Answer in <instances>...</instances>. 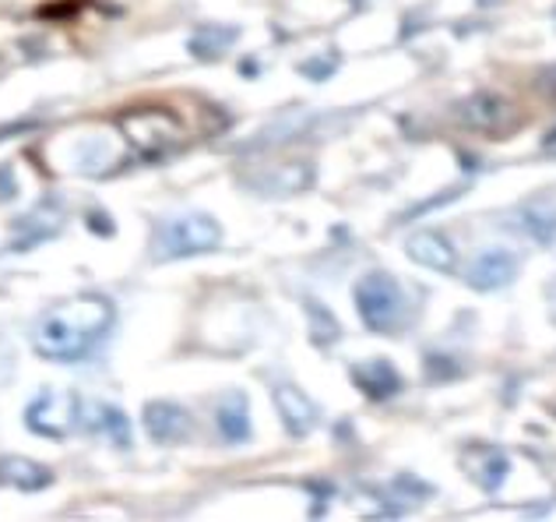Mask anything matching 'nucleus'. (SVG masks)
Returning a JSON list of instances; mask_svg holds the SVG:
<instances>
[{"instance_id": "1", "label": "nucleus", "mask_w": 556, "mask_h": 522, "mask_svg": "<svg viewBox=\"0 0 556 522\" xmlns=\"http://www.w3.org/2000/svg\"><path fill=\"white\" fill-rule=\"evenodd\" d=\"M113 325V303L106 297H78L50 308L33 328V346L39 357L56 364L85 360L106 339Z\"/></svg>"}, {"instance_id": "2", "label": "nucleus", "mask_w": 556, "mask_h": 522, "mask_svg": "<svg viewBox=\"0 0 556 522\" xmlns=\"http://www.w3.org/2000/svg\"><path fill=\"white\" fill-rule=\"evenodd\" d=\"M223 244V229L204 212H187V215H169L155 226L152 237V258L155 261H173V258H190L215 251Z\"/></svg>"}, {"instance_id": "3", "label": "nucleus", "mask_w": 556, "mask_h": 522, "mask_svg": "<svg viewBox=\"0 0 556 522\" xmlns=\"http://www.w3.org/2000/svg\"><path fill=\"white\" fill-rule=\"evenodd\" d=\"M356 311L374 332H399L408 314L402 283L388 272H367L356 286Z\"/></svg>"}, {"instance_id": "4", "label": "nucleus", "mask_w": 556, "mask_h": 522, "mask_svg": "<svg viewBox=\"0 0 556 522\" xmlns=\"http://www.w3.org/2000/svg\"><path fill=\"white\" fill-rule=\"evenodd\" d=\"M85 410H89V399L75 396V391H42L39 399L28 402L25 420L42 438L61 442L71 434H85Z\"/></svg>"}, {"instance_id": "5", "label": "nucleus", "mask_w": 556, "mask_h": 522, "mask_svg": "<svg viewBox=\"0 0 556 522\" xmlns=\"http://www.w3.org/2000/svg\"><path fill=\"white\" fill-rule=\"evenodd\" d=\"M124 135L144 156H166L184 145V124L163 107H141L124 113Z\"/></svg>"}, {"instance_id": "6", "label": "nucleus", "mask_w": 556, "mask_h": 522, "mask_svg": "<svg viewBox=\"0 0 556 522\" xmlns=\"http://www.w3.org/2000/svg\"><path fill=\"white\" fill-rule=\"evenodd\" d=\"M458 117L465 127L482 130V135H504V130L515 124V110H510L507 99L482 92V96L465 99V103L458 107Z\"/></svg>"}, {"instance_id": "7", "label": "nucleus", "mask_w": 556, "mask_h": 522, "mask_svg": "<svg viewBox=\"0 0 556 522\" xmlns=\"http://www.w3.org/2000/svg\"><path fill=\"white\" fill-rule=\"evenodd\" d=\"M144 431H149L155 442L177 445L194 434V420H190V413L177 402H149L144 406Z\"/></svg>"}, {"instance_id": "8", "label": "nucleus", "mask_w": 556, "mask_h": 522, "mask_svg": "<svg viewBox=\"0 0 556 522\" xmlns=\"http://www.w3.org/2000/svg\"><path fill=\"white\" fill-rule=\"evenodd\" d=\"M405 251H408V258L419 261V265L430 272H455L458 269V248L444 234H437V229H419V234H413L405 244Z\"/></svg>"}, {"instance_id": "9", "label": "nucleus", "mask_w": 556, "mask_h": 522, "mask_svg": "<svg viewBox=\"0 0 556 522\" xmlns=\"http://www.w3.org/2000/svg\"><path fill=\"white\" fill-rule=\"evenodd\" d=\"M271 399H275V406H278V417L286 420L289 434H296V438H303V434H311V431L317 427L320 413H317L314 399L306 396L303 388H296V385H275Z\"/></svg>"}, {"instance_id": "10", "label": "nucleus", "mask_w": 556, "mask_h": 522, "mask_svg": "<svg viewBox=\"0 0 556 522\" xmlns=\"http://www.w3.org/2000/svg\"><path fill=\"white\" fill-rule=\"evenodd\" d=\"M515 272H518L515 254L486 251V254H479L472 261V269H468L465 283L472 286V289H501V286H507L510 279H515Z\"/></svg>"}, {"instance_id": "11", "label": "nucleus", "mask_w": 556, "mask_h": 522, "mask_svg": "<svg viewBox=\"0 0 556 522\" xmlns=\"http://www.w3.org/2000/svg\"><path fill=\"white\" fill-rule=\"evenodd\" d=\"M0 484H8L14 490H25V495H33V490H42L53 484V473L42 467L36 459H25V456H4L0 459Z\"/></svg>"}, {"instance_id": "12", "label": "nucleus", "mask_w": 556, "mask_h": 522, "mask_svg": "<svg viewBox=\"0 0 556 522\" xmlns=\"http://www.w3.org/2000/svg\"><path fill=\"white\" fill-rule=\"evenodd\" d=\"M215 424H218V431H223V438L232 445L251 438V417H247L243 396H226L223 406H218V413H215Z\"/></svg>"}, {"instance_id": "13", "label": "nucleus", "mask_w": 556, "mask_h": 522, "mask_svg": "<svg viewBox=\"0 0 556 522\" xmlns=\"http://www.w3.org/2000/svg\"><path fill=\"white\" fill-rule=\"evenodd\" d=\"M359 382L363 388L370 391V396H391V391H399V374H394L388 364H370L359 371Z\"/></svg>"}, {"instance_id": "14", "label": "nucleus", "mask_w": 556, "mask_h": 522, "mask_svg": "<svg viewBox=\"0 0 556 522\" xmlns=\"http://www.w3.org/2000/svg\"><path fill=\"white\" fill-rule=\"evenodd\" d=\"M482 459H486V462H479V467L472 470V476H476V481H479L482 487H486V490H493V487L507 476V459H504V456H496V452H482Z\"/></svg>"}, {"instance_id": "15", "label": "nucleus", "mask_w": 556, "mask_h": 522, "mask_svg": "<svg viewBox=\"0 0 556 522\" xmlns=\"http://www.w3.org/2000/svg\"><path fill=\"white\" fill-rule=\"evenodd\" d=\"M525 229H529V234H535L539 240H553L556 237V212L529 209V215H525Z\"/></svg>"}]
</instances>
